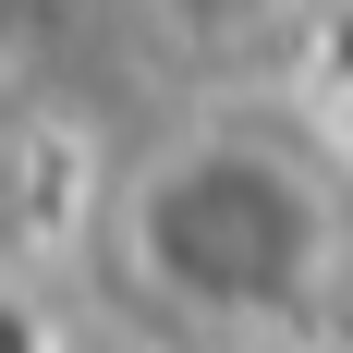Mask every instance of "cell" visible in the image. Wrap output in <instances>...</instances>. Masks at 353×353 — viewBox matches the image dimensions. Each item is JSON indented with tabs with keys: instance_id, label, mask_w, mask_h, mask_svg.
Masks as SVG:
<instances>
[{
	"instance_id": "obj_1",
	"label": "cell",
	"mask_w": 353,
	"mask_h": 353,
	"mask_svg": "<svg viewBox=\"0 0 353 353\" xmlns=\"http://www.w3.org/2000/svg\"><path fill=\"white\" fill-rule=\"evenodd\" d=\"M146 281L195 317H292L341 268V208L329 183L268 134H195L171 146L134 195Z\"/></svg>"
}]
</instances>
